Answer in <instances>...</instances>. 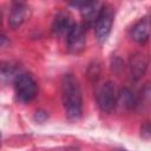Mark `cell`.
Masks as SVG:
<instances>
[{
	"mask_svg": "<svg viewBox=\"0 0 151 151\" xmlns=\"http://www.w3.org/2000/svg\"><path fill=\"white\" fill-rule=\"evenodd\" d=\"M61 99L66 116L74 120L83 112V96L78 79L72 73L64 74L61 79Z\"/></svg>",
	"mask_w": 151,
	"mask_h": 151,
	"instance_id": "1",
	"label": "cell"
},
{
	"mask_svg": "<svg viewBox=\"0 0 151 151\" xmlns=\"http://www.w3.org/2000/svg\"><path fill=\"white\" fill-rule=\"evenodd\" d=\"M14 88L18 100L21 103L32 101L38 92V85L35 79L31 73L27 72H22L18 74V77L14 80Z\"/></svg>",
	"mask_w": 151,
	"mask_h": 151,
	"instance_id": "2",
	"label": "cell"
},
{
	"mask_svg": "<svg viewBox=\"0 0 151 151\" xmlns=\"http://www.w3.org/2000/svg\"><path fill=\"white\" fill-rule=\"evenodd\" d=\"M97 103L99 109L105 113H111L114 110L118 103V94L112 81H106L100 86L97 92Z\"/></svg>",
	"mask_w": 151,
	"mask_h": 151,
	"instance_id": "3",
	"label": "cell"
},
{
	"mask_svg": "<svg viewBox=\"0 0 151 151\" xmlns=\"http://www.w3.org/2000/svg\"><path fill=\"white\" fill-rule=\"evenodd\" d=\"M113 24V11L110 6H104L100 8L99 15L97 18V21L94 24L96 34L100 42L105 41L111 32Z\"/></svg>",
	"mask_w": 151,
	"mask_h": 151,
	"instance_id": "4",
	"label": "cell"
},
{
	"mask_svg": "<svg viewBox=\"0 0 151 151\" xmlns=\"http://www.w3.org/2000/svg\"><path fill=\"white\" fill-rule=\"evenodd\" d=\"M67 40V50L73 53L78 54L85 48L86 38H85V26L81 24H76L72 29L66 35Z\"/></svg>",
	"mask_w": 151,
	"mask_h": 151,
	"instance_id": "5",
	"label": "cell"
},
{
	"mask_svg": "<svg viewBox=\"0 0 151 151\" xmlns=\"http://www.w3.org/2000/svg\"><path fill=\"white\" fill-rule=\"evenodd\" d=\"M74 25L76 22L72 20L71 14L68 12L61 11L54 17V20L52 24V31L54 34H58V35H67Z\"/></svg>",
	"mask_w": 151,
	"mask_h": 151,
	"instance_id": "6",
	"label": "cell"
},
{
	"mask_svg": "<svg viewBox=\"0 0 151 151\" xmlns=\"http://www.w3.org/2000/svg\"><path fill=\"white\" fill-rule=\"evenodd\" d=\"M28 7L26 4L24 2H14L12 5L11 12H9V17H8V25L15 29L18 27H20L25 20L28 17Z\"/></svg>",
	"mask_w": 151,
	"mask_h": 151,
	"instance_id": "7",
	"label": "cell"
},
{
	"mask_svg": "<svg viewBox=\"0 0 151 151\" xmlns=\"http://www.w3.org/2000/svg\"><path fill=\"white\" fill-rule=\"evenodd\" d=\"M149 65V58L146 54L144 53H134L131 59H130V74L132 77V79L138 80L139 78H142L147 68Z\"/></svg>",
	"mask_w": 151,
	"mask_h": 151,
	"instance_id": "8",
	"label": "cell"
},
{
	"mask_svg": "<svg viewBox=\"0 0 151 151\" xmlns=\"http://www.w3.org/2000/svg\"><path fill=\"white\" fill-rule=\"evenodd\" d=\"M151 34V17L146 15L143 19H140L131 29V38L143 44L145 42Z\"/></svg>",
	"mask_w": 151,
	"mask_h": 151,
	"instance_id": "9",
	"label": "cell"
},
{
	"mask_svg": "<svg viewBox=\"0 0 151 151\" xmlns=\"http://www.w3.org/2000/svg\"><path fill=\"white\" fill-rule=\"evenodd\" d=\"M118 101L119 104L125 107L126 110H132L138 105V99L134 97L133 92L126 87L122 88L118 93Z\"/></svg>",
	"mask_w": 151,
	"mask_h": 151,
	"instance_id": "10",
	"label": "cell"
},
{
	"mask_svg": "<svg viewBox=\"0 0 151 151\" xmlns=\"http://www.w3.org/2000/svg\"><path fill=\"white\" fill-rule=\"evenodd\" d=\"M142 100L145 103V105H150L151 104V85L147 84L143 91H142Z\"/></svg>",
	"mask_w": 151,
	"mask_h": 151,
	"instance_id": "11",
	"label": "cell"
},
{
	"mask_svg": "<svg viewBox=\"0 0 151 151\" xmlns=\"http://www.w3.org/2000/svg\"><path fill=\"white\" fill-rule=\"evenodd\" d=\"M140 136L145 139L151 138V122H146L140 127Z\"/></svg>",
	"mask_w": 151,
	"mask_h": 151,
	"instance_id": "12",
	"label": "cell"
}]
</instances>
